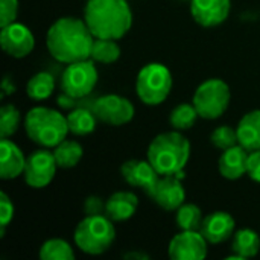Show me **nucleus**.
Here are the masks:
<instances>
[{
	"instance_id": "obj_2",
	"label": "nucleus",
	"mask_w": 260,
	"mask_h": 260,
	"mask_svg": "<svg viewBox=\"0 0 260 260\" xmlns=\"http://www.w3.org/2000/svg\"><path fill=\"white\" fill-rule=\"evenodd\" d=\"M84 21L94 38H123L133 26V12L126 0H87Z\"/></svg>"
},
{
	"instance_id": "obj_35",
	"label": "nucleus",
	"mask_w": 260,
	"mask_h": 260,
	"mask_svg": "<svg viewBox=\"0 0 260 260\" xmlns=\"http://www.w3.org/2000/svg\"><path fill=\"white\" fill-rule=\"evenodd\" d=\"M126 257H140V259H148V256L146 254H126Z\"/></svg>"
},
{
	"instance_id": "obj_14",
	"label": "nucleus",
	"mask_w": 260,
	"mask_h": 260,
	"mask_svg": "<svg viewBox=\"0 0 260 260\" xmlns=\"http://www.w3.org/2000/svg\"><path fill=\"white\" fill-rule=\"evenodd\" d=\"M232 9V0H190V14L203 27L222 24Z\"/></svg>"
},
{
	"instance_id": "obj_30",
	"label": "nucleus",
	"mask_w": 260,
	"mask_h": 260,
	"mask_svg": "<svg viewBox=\"0 0 260 260\" xmlns=\"http://www.w3.org/2000/svg\"><path fill=\"white\" fill-rule=\"evenodd\" d=\"M210 142L215 148L225 151L229 148H233L236 145H239L238 140V131L229 125H221L218 128L213 129L212 136H210Z\"/></svg>"
},
{
	"instance_id": "obj_3",
	"label": "nucleus",
	"mask_w": 260,
	"mask_h": 260,
	"mask_svg": "<svg viewBox=\"0 0 260 260\" xmlns=\"http://www.w3.org/2000/svg\"><path fill=\"white\" fill-rule=\"evenodd\" d=\"M189 157L190 143L177 129L158 134L148 148V160L160 175H177L181 178Z\"/></svg>"
},
{
	"instance_id": "obj_19",
	"label": "nucleus",
	"mask_w": 260,
	"mask_h": 260,
	"mask_svg": "<svg viewBox=\"0 0 260 260\" xmlns=\"http://www.w3.org/2000/svg\"><path fill=\"white\" fill-rule=\"evenodd\" d=\"M139 207V200L131 192H116L105 201V215L113 222L128 221L134 216Z\"/></svg>"
},
{
	"instance_id": "obj_12",
	"label": "nucleus",
	"mask_w": 260,
	"mask_h": 260,
	"mask_svg": "<svg viewBox=\"0 0 260 260\" xmlns=\"http://www.w3.org/2000/svg\"><path fill=\"white\" fill-rule=\"evenodd\" d=\"M146 195L166 212H177L186 200V190L181 184V178L177 175H160Z\"/></svg>"
},
{
	"instance_id": "obj_16",
	"label": "nucleus",
	"mask_w": 260,
	"mask_h": 260,
	"mask_svg": "<svg viewBox=\"0 0 260 260\" xmlns=\"http://www.w3.org/2000/svg\"><path fill=\"white\" fill-rule=\"evenodd\" d=\"M235 219L227 212H213L203 219L201 235L209 244H222L235 233Z\"/></svg>"
},
{
	"instance_id": "obj_22",
	"label": "nucleus",
	"mask_w": 260,
	"mask_h": 260,
	"mask_svg": "<svg viewBox=\"0 0 260 260\" xmlns=\"http://www.w3.org/2000/svg\"><path fill=\"white\" fill-rule=\"evenodd\" d=\"M52 152H53V157L56 160L58 168L70 169V168H75L81 161L84 149H82V146L76 140L64 139L59 145H56L53 148Z\"/></svg>"
},
{
	"instance_id": "obj_18",
	"label": "nucleus",
	"mask_w": 260,
	"mask_h": 260,
	"mask_svg": "<svg viewBox=\"0 0 260 260\" xmlns=\"http://www.w3.org/2000/svg\"><path fill=\"white\" fill-rule=\"evenodd\" d=\"M26 158L21 149L9 139L0 140V178L14 180L23 175Z\"/></svg>"
},
{
	"instance_id": "obj_33",
	"label": "nucleus",
	"mask_w": 260,
	"mask_h": 260,
	"mask_svg": "<svg viewBox=\"0 0 260 260\" xmlns=\"http://www.w3.org/2000/svg\"><path fill=\"white\" fill-rule=\"evenodd\" d=\"M247 174L250 175V178L256 183H260V149L259 151H253L250 152L248 157V171Z\"/></svg>"
},
{
	"instance_id": "obj_9",
	"label": "nucleus",
	"mask_w": 260,
	"mask_h": 260,
	"mask_svg": "<svg viewBox=\"0 0 260 260\" xmlns=\"http://www.w3.org/2000/svg\"><path fill=\"white\" fill-rule=\"evenodd\" d=\"M58 165L47 148L34 151L29 157H26L23 177L29 187L32 189H43L49 186L56 174Z\"/></svg>"
},
{
	"instance_id": "obj_1",
	"label": "nucleus",
	"mask_w": 260,
	"mask_h": 260,
	"mask_svg": "<svg viewBox=\"0 0 260 260\" xmlns=\"http://www.w3.org/2000/svg\"><path fill=\"white\" fill-rule=\"evenodd\" d=\"M94 35L84 18L61 17L47 30L46 46L49 53L59 62L70 64L88 59Z\"/></svg>"
},
{
	"instance_id": "obj_5",
	"label": "nucleus",
	"mask_w": 260,
	"mask_h": 260,
	"mask_svg": "<svg viewBox=\"0 0 260 260\" xmlns=\"http://www.w3.org/2000/svg\"><path fill=\"white\" fill-rule=\"evenodd\" d=\"M76 247L91 256L104 254L110 250L116 239V229L113 221L105 213L87 215L75 229Z\"/></svg>"
},
{
	"instance_id": "obj_24",
	"label": "nucleus",
	"mask_w": 260,
	"mask_h": 260,
	"mask_svg": "<svg viewBox=\"0 0 260 260\" xmlns=\"http://www.w3.org/2000/svg\"><path fill=\"white\" fill-rule=\"evenodd\" d=\"M96 114L94 111H88L85 108L73 110L67 116V125L69 131L75 136H88L96 128Z\"/></svg>"
},
{
	"instance_id": "obj_25",
	"label": "nucleus",
	"mask_w": 260,
	"mask_h": 260,
	"mask_svg": "<svg viewBox=\"0 0 260 260\" xmlns=\"http://www.w3.org/2000/svg\"><path fill=\"white\" fill-rule=\"evenodd\" d=\"M53 90H55V79L50 73L46 72L35 73L26 85V93L34 101L47 99L53 93Z\"/></svg>"
},
{
	"instance_id": "obj_6",
	"label": "nucleus",
	"mask_w": 260,
	"mask_h": 260,
	"mask_svg": "<svg viewBox=\"0 0 260 260\" xmlns=\"http://www.w3.org/2000/svg\"><path fill=\"white\" fill-rule=\"evenodd\" d=\"M172 73L160 62H149L137 75L136 90L139 99L151 107L163 104L172 91Z\"/></svg>"
},
{
	"instance_id": "obj_15",
	"label": "nucleus",
	"mask_w": 260,
	"mask_h": 260,
	"mask_svg": "<svg viewBox=\"0 0 260 260\" xmlns=\"http://www.w3.org/2000/svg\"><path fill=\"white\" fill-rule=\"evenodd\" d=\"M120 174L129 186L137 187L145 193H148L160 178V174L149 160H128L122 165Z\"/></svg>"
},
{
	"instance_id": "obj_23",
	"label": "nucleus",
	"mask_w": 260,
	"mask_h": 260,
	"mask_svg": "<svg viewBox=\"0 0 260 260\" xmlns=\"http://www.w3.org/2000/svg\"><path fill=\"white\" fill-rule=\"evenodd\" d=\"M122 50L117 43V40L111 38H94L93 46H91V53L90 59L94 62H102V64H111L116 62L120 56Z\"/></svg>"
},
{
	"instance_id": "obj_32",
	"label": "nucleus",
	"mask_w": 260,
	"mask_h": 260,
	"mask_svg": "<svg viewBox=\"0 0 260 260\" xmlns=\"http://www.w3.org/2000/svg\"><path fill=\"white\" fill-rule=\"evenodd\" d=\"M18 14V0H0V26L15 21Z\"/></svg>"
},
{
	"instance_id": "obj_34",
	"label": "nucleus",
	"mask_w": 260,
	"mask_h": 260,
	"mask_svg": "<svg viewBox=\"0 0 260 260\" xmlns=\"http://www.w3.org/2000/svg\"><path fill=\"white\" fill-rule=\"evenodd\" d=\"M85 212L88 215H98L105 212V203H101V198H88L85 201Z\"/></svg>"
},
{
	"instance_id": "obj_13",
	"label": "nucleus",
	"mask_w": 260,
	"mask_h": 260,
	"mask_svg": "<svg viewBox=\"0 0 260 260\" xmlns=\"http://www.w3.org/2000/svg\"><path fill=\"white\" fill-rule=\"evenodd\" d=\"M0 46L5 53L12 58L27 56L35 46V40L27 26L21 23H11L0 30Z\"/></svg>"
},
{
	"instance_id": "obj_21",
	"label": "nucleus",
	"mask_w": 260,
	"mask_h": 260,
	"mask_svg": "<svg viewBox=\"0 0 260 260\" xmlns=\"http://www.w3.org/2000/svg\"><path fill=\"white\" fill-rule=\"evenodd\" d=\"M232 251L233 256L229 259H251L256 257L260 251L259 235L251 229H244L235 233L232 241Z\"/></svg>"
},
{
	"instance_id": "obj_8",
	"label": "nucleus",
	"mask_w": 260,
	"mask_h": 260,
	"mask_svg": "<svg viewBox=\"0 0 260 260\" xmlns=\"http://www.w3.org/2000/svg\"><path fill=\"white\" fill-rule=\"evenodd\" d=\"M98 84V70L93 59H82L67 64L61 75V90L70 99H81L90 94Z\"/></svg>"
},
{
	"instance_id": "obj_31",
	"label": "nucleus",
	"mask_w": 260,
	"mask_h": 260,
	"mask_svg": "<svg viewBox=\"0 0 260 260\" xmlns=\"http://www.w3.org/2000/svg\"><path fill=\"white\" fill-rule=\"evenodd\" d=\"M14 218V204L11 198L5 193L0 192V236H5L6 227Z\"/></svg>"
},
{
	"instance_id": "obj_10",
	"label": "nucleus",
	"mask_w": 260,
	"mask_h": 260,
	"mask_svg": "<svg viewBox=\"0 0 260 260\" xmlns=\"http://www.w3.org/2000/svg\"><path fill=\"white\" fill-rule=\"evenodd\" d=\"M93 111L99 120L113 126H122L131 122L136 114L131 101L119 94H105L98 98Z\"/></svg>"
},
{
	"instance_id": "obj_7",
	"label": "nucleus",
	"mask_w": 260,
	"mask_h": 260,
	"mask_svg": "<svg viewBox=\"0 0 260 260\" xmlns=\"http://www.w3.org/2000/svg\"><path fill=\"white\" fill-rule=\"evenodd\" d=\"M232 93L225 81L213 78L204 81L193 94L192 104L195 105L200 117L215 120L221 117L230 105Z\"/></svg>"
},
{
	"instance_id": "obj_11",
	"label": "nucleus",
	"mask_w": 260,
	"mask_h": 260,
	"mask_svg": "<svg viewBox=\"0 0 260 260\" xmlns=\"http://www.w3.org/2000/svg\"><path fill=\"white\" fill-rule=\"evenodd\" d=\"M172 260H203L207 256V241L200 230H181L168 248Z\"/></svg>"
},
{
	"instance_id": "obj_17",
	"label": "nucleus",
	"mask_w": 260,
	"mask_h": 260,
	"mask_svg": "<svg viewBox=\"0 0 260 260\" xmlns=\"http://www.w3.org/2000/svg\"><path fill=\"white\" fill-rule=\"evenodd\" d=\"M248 157L250 152L241 145L222 151L218 161L219 174L227 180H239L248 171Z\"/></svg>"
},
{
	"instance_id": "obj_29",
	"label": "nucleus",
	"mask_w": 260,
	"mask_h": 260,
	"mask_svg": "<svg viewBox=\"0 0 260 260\" xmlns=\"http://www.w3.org/2000/svg\"><path fill=\"white\" fill-rule=\"evenodd\" d=\"M20 111L12 105L6 104L0 108V139H9L20 126Z\"/></svg>"
},
{
	"instance_id": "obj_4",
	"label": "nucleus",
	"mask_w": 260,
	"mask_h": 260,
	"mask_svg": "<svg viewBox=\"0 0 260 260\" xmlns=\"http://www.w3.org/2000/svg\"><path fill=\"white\" fill-rule=\"evenodd\" d=\"M24 129L27 137L41 148H55L70 133L67 117L47 107L29 110L24 117Z\"/></svg>"
},
{
	"instance_id": "obj_28",
	"label": "nucleus",
	"mask_w": 260,
	"mask_h": 260,
	"mask_svg": "<svg viewBox=\"0 0 260 260\" xmlns=\"http://www.w3.org/2000/svg\"><path fill=\"white\" fill-rule=\"evenodd\" d=\"M201 209L195 204H183L177 209V225L180 230H200L203 224Z\"/></svg>"
},
{
	"instance_id": "obj_20",
	"label": "nucleus",
	"mask_w": 260,
	"mask_h": 260,
	"mask_svg": "<svg viewBox=\"0 0 260 260\" xmlns=\"http://www.w3.org/2000/svg\"><path fill=\"white\" fill-rule=\"evenodd\" d=\"M238 140L248 152L260 149V110L247 113L238 123Z\"/></svg>"
},
{
	"instance_id": "obj_26",
	"label": "nucleus",
	"mask_w": 260,
	"mask_h": 260,
	"mask_svg": "<svg viewBox=\"0 0 260 260\" xmlns=\"http://www.w3.org/2000/svg\"><path fill=\"white\" fill-rule=\"evenodd\" d=\"M198 117L200 114L193 104H180L171 111L169 123L177 131H186L195 125Z\"/></svg>"
},
{
	"instance_id": "obj_27",
	"label": "nucleus",
	"mask_w": 260,
	"mask_h": 260,
	"mask_svg": "<svg viewBox=\"0 0 260 260\" xmlns=\"http://www.w3.org/2000/svg\"><path fill=\"white\" fill-rule=\"evenodd\" d=\"M41 260H73L75 253L69 242L64 239H49L40 248Z\"/></svg>"
}]
</instances>
